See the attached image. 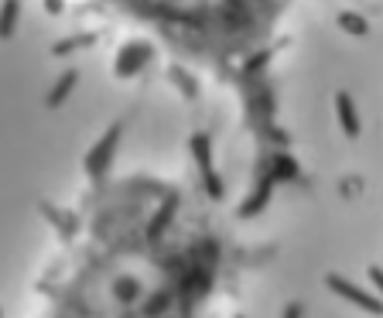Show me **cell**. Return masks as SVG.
Returning <instances> with one entry per match:
<instances>
[{"mask_svg":"<svg viewBox=\"0 0 383 318\" xmlns=\"http://www.w3.org/2000/svg\"><path fill=\"white\" fill-rule=\"evenodd\" d=\"M38 281L52 315H192L226 274V240L185 189L144 175L93 182L59 215Z\"/></svg>","mask_w":383,"mask_h":318,"instance_id":"obj_1","label":"cell"},{"mask_svg":"<svg viewBox=\"0 0 383 318\" xmlns=\"http://www.w3.org/2000/svg\"><path fill=\"white\" fill-rule=\"evenodd\" d=\"M141 28L178 69L236 93L264 127L274 158H284V134L271 100V65L298 0H99Z\"/></svg>","mask_w":383,"mask_h":318,"instance_id":"obj_2","label":"cell"}]
</instances>
